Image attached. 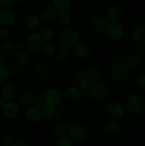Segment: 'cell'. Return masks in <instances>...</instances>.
Returning a JSON list of instances; mask_svg holds the SVG:
<instances>
[{
	"label": "cell",
	"instance_id": "obj_17",
	"mask_svg": "<svg viewBox=\"0 0 145 146\" xmlns=\"http://www.w3.org/2000/svg\"><path fill=\"white\" fill-rule=\"evenodd\" d=\"M14 61L17 65L24 66L29 61V54L25 49L16 50L14 53Z\"/></svg>",
	"mask_w": 145,
	"mask_h": 146
},
{
	"label": "cell",
	"instance_id": "obj_41",
	"mask_svg": "<svg viewBox=\"0 0 145 146\" xmlns=\"http://www.w3.org/2000/svg\"><path fill=\"white\" fill-rule=\"evenodd\" d=\"M21 72H22V66L17 65V64H16L11 70V74L14 76H18L21 75Z\"/></svg>",
	"mask_w": 145,
	"mask_h": 146
},
{
	"label": "cell",
	"instance_id": "obj_42",
	"mask_svg": "<svg viewBox=\"0 0 145 146\" xmlns=\"http://www.w3.org/2000/svg\"><path fill=\"white\" fill-rule=\"evenodd\" d=\"M13 0H0V6L2 7H8L13 2Z\"/></svg>",
	"mask_w": 145,
	"mask_h": 146
},
{
	"label": "cell",
	"instance_id": "obj_10",
	"mask_svg": "<svg viewBox=\"0 0 145 146\" xmlns=\"http://www.w3.org/2000/svg\"><path fill=\"white\" fill-rule=\"evenodd\" d=\"M68 135L71 136L72 141L76 142H80L86 139L88 135V131L87 128L80 124L73 125L69 131Z\"/></svg>",
	"mask_w": 145,
	"mask_h": 146
},
{
	"label": "cell",
	"instance_id": "obj_3",
	"mask_svg": "<svg viewBox=\"0 0 145 146\" xmlns=\"http://www.w3.org/2000/svg\"><path fill=\"white\" fill-rule=\"evenodd\" d=\"M125 105L129 113L133 115H140L144 108L143 99L137 94H131L128 95L126 98Z\"/></svg>",
	"mask_w": 145,
	"mask_h": 146
},
{
	"label": "cell",
	"instance_id": "obj_44",
	"mask_svg": "<svg viewBox=\"0 0 145 146\" xmlns=\"http://www.w3.org/2000/svg\"><path fill=\"white\" fill-rule=\"evenodd\" d=\"M15 46L16 48H17V50L24 49L25 44H24V42H21V41H17L16 43H15Z\"/></svg>",
	"mask_w": 145,
	"mask_h": 146
},
{
	"label": "cell",
	"instance_id": "obj_37",
	"mask_svg": "<svg viewBox=\"0 0 145 146\" xmlns=\"http://www.w3.org/2000/svg\"><path fill=\"white\" fill-rule=\"evenodd\" d=\"M45 105V101L44 99V96H37L36 97H35V99H34V106L36 108L41 109V108H44V106Z\"/></svg>",
	"mask_w": 145,
	"mask_h": 146
},
{
	"label": "cell",
	"instance_id": "obj_18",
	"mask_svg": "<svg viewBox=\"0 0 145 146\" xmlns=\"http://www.w3.org/2000/svg\"><path fill=\"white\" fill-rule=\"evenodd\" d=\"M59 17V11L54 7H47L43 11L42 17L44 21L52 23L58 20Z\"/></svg>",
	"mask_w": 145,
	"mask_h": 146
},
{
	"label": "cell",
	"instance_id": "obj_48",
	"mask_svg": "<svg viewBox=\"0 0 145 146\" xmlns=\"http://www.w3.org/2000/svg\"><path fill=\"white\" fill-rule=\"evenodd\" d=\"M13 1H15V2H16V3H21V2H23L24 0H13Z\"/></svg>",
	"mask_w": 145,
	"mask_h": 146
},
{
	"label": "cell",
	"instance_id": "obj_16",
	"mask_svg": "<svg viewBox=\"0 0 145 146\" xmlns=\"http://www.w3.org/2000/svg\"><path fill=\"white\" fill-rule=\"evenodd\" d=\"M131 37L133 41L139 44L145 43V29L142 25H138L132 30L131 33Z\"/></svg>",
	"mask_w": 145,
	"mask_h": 146
},
{
	"label": "cell",
	"instance_id": "obj_20",
	"mask_svg": "<svg viewBox=\"0 0 145 146\" xmlns=\"http://www.w3.org/2000/svg\"><path fill=\"white\" fill-rule=\"evenodd\" d=\"M1 96L6 101H12L16 96L15 86L11 84H7L4 85L1 90Z\"/></svg>",
	"mask_w": 145,
	"mask_h": 146
},
{
	"label": "cell",
	"instance_id": "obj_4",
	"mask_svg": "<svg viewBox=\"0 0 145 146\" xmlns=\"http://www.w3.org/2000/svg\"><path fill=\"white\" fill-rule=\"evenodd\" d=\"M129 74V67L124 61H116L109 69V76L115 81H121L127 77Z\"/></svg>",
	"mask_w": 145,
	"mask_h": 146
},
{
	"label": "cell",
	"instance_id": "obj_15",
	"mask_svg": "<svg viewBox=\"0 0 145 146\" xmlns=\"http://www.w3.org/2000/svg\"><path fill=\"white\" fill-rule=\"evenodd\" d=\"M74 56L79 59H84L89 56L90 54V48L85 43H78L73 47Z\"/></svg>",
	"mask_w": 145,
	"mask_h": 146
},
{
	"label": "cell",
	"instance_id": "obj_5",
	"mask_svg": "<svg viewBox=\"0 0 145 146\" xmlns=\"http://www.w3.org/2000/svg\"><path fill=\"white\" fill-rule=\"evenodd\" d=\"M125 34V29L119 22H110L108 24L105 35L110 41H119Z\"/></svg>",
	"mask_w": 145,
	"mask_h": 146
},
{
	"label": "cell",
	"instance_id": "obj_39",
	"mask_svg": "<svg viewBox=\"0 0 145 146\" xmlns=\"http://www.w3.org/2000/svg\"><path fill=\"white\" fill-rule=\"evenodd\" d=\"M134 81L141 89L145 91V74L139 76V77L135 78Z\"/></svg>",
	"mask_w": 145,
	"mask_h": 146
},
{
	"label": "cell",
	"instance_id": "obj_36",
	"mask_svg": "<svg viewBox=\"0 0 145 146\" xmlns=\"http://www.w3.org/2000/svg\"><path fill=\"white\" fill-rule=\"evenodd\" d=\"M1 143L3 146H11L12 144L14 143V137L11 135V134L6 133L4 134L1 137Z\"/></svg>",
	"mask_w": 145,
	"mask_h": 146
},
{
	"label": "cell",
	"instance_id": "obj_50",
	"mask_svg": "<svg viewBox=\"0 0 145 146\" xmlns=\"http://www.w3.org/2000/svg\"><path fill=\"white\" fill-rule=\"evenodd\" d=\"M143 48H144V52H145V43H144V44Z\"/></svg>",
	"mask_w": 145,
	"mask_h": 146
},
{
	"label": "cell",
	"instance_id": "obj_24",
	"mask_svg": "<svg viewBox=\"0 0 145 146\" xmlns=\"http://www.w3.org/2000/svg\"><path fill=\"white\" fill-rule=\"evenodd\" d=\"M53 7L59 12H67L71 8V0H52Z\"/></svg>",
	"mask_w": 145,
	"mask_h": 146
},
{
	"label": "cell",
	"instance_id": "obj_51",
	"mask_svg": "<svg viewBox=\"0 0 145 146\" xmlns=\"http://www.w3.org/2000/svg\"><path fill=\"white\" fill-rule=\"evenodd\" d=\"M144 29H145V26H144Z\"/></svg>",
	"mask_w": 145,
	"mask_h": 146
},
{
	"label": "cell",
	"instance_id": "obj_28",
	"mask_svg": "<svg viewBox=\"0 0 145 146\" xmlns=\"http://www.w3.org/2000/svg\"><path fill=\"white\" fill-rule=\"evenodd\" d=\"M35 97L29 92H24L20 96V102L26 107H30L34 106Z\"/></svg>",
	"mask_w": 145,
	"mask_h": 146
},
{
	"label": "cell",
	"instance_id": "obj_32",
	"mask_svg": "<svg viewBox=\"0 0 145 146\" xmlns=\"http://www.w3.org/2000/svg\"><path fill=\"white\" fill-rule=\"evenodd\" d=\"M70 55H71V50L69 48L67 47H61L59 49L57 50V52L55 54L57 58L59 61H65L69 58Z\"/></svg>",
	"mask_w": 145,
	"mask_h": 146
},
{
	"label": "cell",
	"instance_id": "obj_23",
	"mask_svg": "<svg viewBox=\"0 0 145 146\" xmlns=\"http://www.w3.org/2000/svg\"><path fill=\"white\" fill-rule=\"evenodd\" d=\"M81 90L76 86H69L64 91V96L68 100H76L81 95Z\"/></svg>",
	"mask_w": 145,
	"mask_h": 146
},
{
	"label": "cell",
	"instance_id": "obj_35",
	"mask_svg": "<svg viewBox=\"0 0 145 146\" xmlns=\"http://www.w3.org/2000/svg\"><path fill=\"white\" fill-rule=\"evenodd\" d=\"M10 76V71L7 66H0V84H4L8 81Z\"/></svg>",
	"mask_w": 145,
	"mask_h": 146
},
{
	"label": "cell",
	"instance_id": "obj_45",
	"mask_svg": "<svg viewBox=\"0 0 145 146\" xmlns=\"http://www.w3.org/2000/svg\"><path fill=\"white\" fill-rule=\"evenodd\" d=\"M5 103H6V101L4 100V98L0 95V108H2V107L4 106V104H5Z\"/></svg>",
	"mask_w": 145,
	"mask_h": 146
},
{
	"label": "cell",
	"instance_id": "obj_46",
	"mask_svg": "<svg viewBox=\"0 0 145 146\" xmlns=\"http://www.w3.org/2000/svg\"><path fill=\"white\" fill-rule=\"evenodd\" d=\"M72 124L69 123H67L65 124V128H66V129L68 130V131H69L70 130H71V128H72Z\"/></svg>",
	"mask_w": 145,
	"mask_h": 146
},
{
	"label": "cell",
	"instance_id": "obj_22",
	"mask_svg": "<svg viewBox=\"0 0 145 146\" xmlns=\"http://www.w3.org/2000/svg\"><path fill=\"white\" fill-rule=\"evenodd\" d=\"M27 28L31 30H35L41 26V18L36 14H32L26 17L25 21Z\"/></svg>",
	"mask_w": 145,
	"mask_h": 146
},
{
	"label": "cell",
	"instance_id": "obj_2",
	"mask_svg": "<svg viewBox=\"0 0 145 146\" xmlns=\"http://www.w3.org/2000/svg\"><path fill=\"white\" fill-rule=\"evenodd\" d=\"M109 90L107 85L101 81H92L88 88V95L96 101L103 100L109 95Z\"/></svg>",
	"mask_w": 145,
	"mask_h": 146
},
{
	"label": "cell",
	"instance_id": "obj_27",
	"mask_svg": "<svg viewBox=\"0 0 145 146\" xmlns=\"http://www.w3.org/2000/svg\"><path fill=\"white\" fill-rule=\"evenodd\" d=\"M72 141L69 135L64 133L57 137L55 141V146H72Z\"/></svg>",
	"mask_w": 145,
	"mask_h": 146
},
{
	"label": "cell",
	"instance_id": "obj_6",
	"mask_svg": "<svg viewBox=\"0 0 145 146\" xmlns=\"http://www.w3.org/2000/svg\"><path fill=\"white\" fill-rule=\"evenodd\" d=\"M74 81L75 86L81 91L88 89L92 82L88 71L83 68H79L75 71L74 74Z\"/></svg>",
	"mask_w": 145,
	"mask_h": 146
},
{
	"label": "cell",
	"instance_id": "obj_7",
	"mask_svg": "<svg viewBox=\"0 0 145 146\" xmlns=\"http://www.w3.org/2000/svg\"><path fill=\"white\" fill-rule=\"evenodd\" d=\"M106 111L112 120L120 121L125 115V110L121 103L116 101H110L106 106Z\"/></svg>",
	"mask_w": 145,
	"mask_h": 146
},
{
	"label": "cell",
	"instance_id": "obj_11",
	"mask_svg": "<svg viewBox=\"0 0 145 146\" xmlns=\"http://www.w3.org/2000/svg\"><path fill=\"white\" fill-rule=\"evenodd\" d=\"M4 115L9 119H14L17 118L20 113V107L18 104L14 101H6L2 107Z\"/></svg>",
	"mask_w": 145,
	"mask_h": 146
},
{
	"label": "cell",
	"instance_id": "obj_40",
	"mask_svg": "<svg viewBox=\"0 0 145 146\" xmlns=\"http://www.w3.org/2000/svg\"><path fill=\"white\" fill-rule=\"evenodd\" d=\"M64 127L61 125H56L53 127V133L55 135H57V137L64 134Z\"/></svg>",
	"mask_w": 145,
	"mask_h": 146
},
{
	"label": "cell",
	"instance_id": "obj_21",
	"mask_svg": "<svg viewBox=\"0 0 145 146\" xmlns=\"http://www.w3.org/2000/svg\"><path fill=\"white\" fill-rule=\"evenodd\" d=\"M122 17V10L119 6L113 5L108 9L107 17L111 22H119Z\"/></svg>",
	"mask_w": 145,
	"mask_h": 146
},
{
	"label": "cell",
	"instance_id": "obj_9",
	"mask_svg": "<svg viewBox=\"0 0 145 146\" xmlns=\"http://www.w3.org/2000/svg\"><path fill=\"white\" fill-rule=\"evenodd\" d=\"M44 99L45 105L55 107L61 104L63 99V94L58 88H51L45 92Z\"/></svg>",
	"mask_w": 145,
	"mask_h": 146
},
{
	"label": "cell",
	"instance_id": "obj_13",
	"mask_svg": "<svg viewBox=\"0 0 145 146\" xmlns=\"http://www.w3.org/2000/svg\"><path fill=\"white\" fill-rule=\"evenodd\" d=\"M15 21V14L11 9L2 7L0 9V24L4 27L12 25Z\"/></svg>",
	"mask_w": 145,
	"mask_h": 146
},
{
	"label": "cell",
	"instance_id": "obj_43",
	"mask_svg": "<svg viewBox=\"0 0 145 146\" xmlns=\"http://www.w3.org/2000/svg\"><path fill=\"white\" fill-rule=\"evenodd\" d=\"M11 146H27L26 144L25 143V142H24L23 141L21 140H16V141H14V143L12 144Z\"/></svg>",
	"mask_w": 145,
	"mask_h": 146
},
{
	"label": "cell",
	"instance_id": "obj_49",
	"mask_svg": "<svg viewBox=\"0 0 145 146\" xmlns=\"http://www.w3.org/2000/svg\"><path fill=\"white\" fill-rule=\"evenodd\" d=\"M78 1H82V2H86V1H90V0H78Z\"/></svg>",
	"mask_w": 145,
	"mask_h": 146
},
{
	"label": "cell",
	"instance_id": "obj_47",
	"mask_svg": "<svg viewBox=\"0 0 145 146\" xmlns=\"http://www.w3.org/2000/svg\"><path fill=\"white\" fill-rule=\"evenodd\" d=\"M5 65V61L3 58H0V66H4Z\"/></svg>",
	"mask_w": 145,
	"mask_h": 146
},
{
	"label": "cell",
	"instance_id": "obj_31",
	"mask_svg": "<svg viewBox=\"0 0 145 146\" xmlns=\"http://www.w3.org/2000/svg\"><path fill=\"white\" fill-rule=\"evenodd\" d=\"M90 77L91 81H100L102 77V70L98 66H92L90 69L88 71Z\"/></svg>",
	"mask_w": 145,
	"mask_h": 146
},
{
	"label": "cell",
	"instance_id": "obj_14",
	"mask_svg": "<svg viewBox=\"0 0 145 146\" xmlns=\"http://www.w3.org/2000/svg\"><path fill=\"white\" fill-rule=\"evenodd\" d=\"M25 117L26 119L31 123H38L42 118V112L41 109L32 106L26 109Z\"/></svg>",
	"mask_w": 145,
	"mask_h": 146
},
{
	"label": "cell",
	"instance_id": "obj_8",
	"mask_svg": "<svg viewBox=\"0 0 145 146\" xmlns=\"http://www.w3.org/2000/svg\"><path fill=\"white\" fill-rule=\"evenodd\" d=\"M44 43V41L41 37V33L32 32L27 36L26 45L29 51L37 52L41 50Z\"/></svg>",
	"mask_w": 145,
	"mask_h": 146
},
{
	"label": "cell",
	"instance_id": "obj_19",
	"mask_svg": "<svg viewBox=\"0 0 145 146\" xmlns=\"http://www.w3.org/2000/svg\"><path fill=\"white\" fill-rule=\"evenodd\" d=\"M124 62L127 64L128 67L130 68H136L139 67L142 63V58L139 54H129L125 57V61Z\"/></svg>",
	"mask_w": 145,
	"mask_h": 146
},
{
	"label": "cell",
	"instance_id": "obj_12",
	"mask_svg": "<svg viewBox=\"0 0 145 146\" xmlns=\"http://www.w3.org/2000/svg\"><path fill=\"white\" fill-rule=\"evenodd\" d=\"M108 23L106 19L101 15H95L92 19V28L94 32L97 34H105Z\"/></svg>",
	"mask_w": 145,
	"mask_h": 146
},
{
	"label": "cell",
	"instance_id": "obj_38",
	"mask_svg": "<svg viewBox=\"0 0 145 146\" xmlns=\"http://www.w3.org/2000/svg\"><path fill=\"white\" fill-rule=\"evenodd\" d=\"M10 36V32L7 29L1 28L0 29V41L5 42L9 39Z\"/></svg>",
	"mask_w": 145,
	"mask_h": 146
},
{
	"label": "cell",
	"instance_id": "obj_29",
	"mask_svg": "<svg viewBox=\"0 0 145 146\" xmlns=\"http://www.w3.org/2000/svg\"><path fill=\"white\" fill-rule=\"evenodd\" d=\"M58 22L61 26L64 27H68L72 22V17L68 11L67 12H61L58 17Z\"/></svg>",
	"mask_w": 145,
	"mask_h": 146
},
{
	"label": "cell",
	"instance_id": "obj_26",
	"mask_svg": "<svg viewBox=\"0 0 145 146\" xmlns=\"http://www.w3.org/2000/svg\"><path fill=\"white\" fill-rule=\"evenodd\" d=\"M15 43L10 41H7L3 43L1 46V48H0L1 54L3 56H6L11 55L15 51Z\"/></svg>",
	"mask_w": 145,
	"mask_h": 146
},
{
	"label": "cell",
	"instance_id": "obj_34",
	"mask_svg": "<svg viewBox=\"0 0 145 146\" xmlns=\"http://www.w3.org/2000/svg\"><path fill=\"white\" fill-rule=\"evenodd\" d=\"M56 109L55 107L46 106L43 108L42 115L45 117L46 119H52L56 115Z\"/></svg>",
	"mask_w": 145,
	"mask_h": 146
},
{
	"label": "cell",
	"instance_id": "obj_25",
	"mask_svg": "<svg viewBox=\"0 0 145 146\" xmlns=\"http://www.w3.org/2000/svg\"><path fill=\"white\" fill-rule=\"evenodd\" d=\"M57 46L51 41L44 42L41 48V51L45 56H52L57 52Z\"/></svg>",
	"mask_w": 145,
	"mask_h": 146
},
{
	"label": "cell",
	"instance_id": "obj_1",
	"mask_svg": "<svg viewBox=\"0 0 145 146\" xmlns=\"http://www.w3.org/2000/svg\"><path fill=\"white\" fill-rule=\"evenodd\" d=\"M58 39L63 46L67 48H73L79 43L80 35L78 31L73 28L63 29L58 33Z\"/></svg>",
	"mask_w": 145,
	"mask_h": 146
},
{
	"label": "cell",
	"instance_id": "obj_30",
	"mask_svg": "<svg viewBox=\"0 0 145 146\" xmlns=\"http://www.w3.org/2000/svg\"><path fill=\"white\" fill-rule=\"evenodd\" d=\"M122 126V123L117 120H112L107 125V131L109 134H115L118 133Z\"/></svg>",
	"mask_w": 145,
	"mask_h": 146
},
{
	"label": "cell",
	"instance_id": "obj_33",
	"mask_svg": "<svg viewBox=\"0 0 145 146\" xmlns=\"http://www.w3.org/2000/svg\"><path fill=\"white\" fill-rule=\"evenodd\" d=\"M41 35L44 42L51 41L55 36V31L51 28L47 27V28H45L41 31Z\"/></svg>",
	"mask_w": 145,
	"mask_h": 146
}]
</instances>
